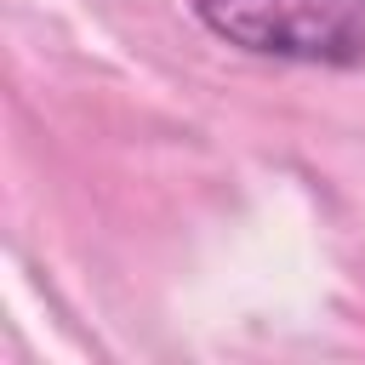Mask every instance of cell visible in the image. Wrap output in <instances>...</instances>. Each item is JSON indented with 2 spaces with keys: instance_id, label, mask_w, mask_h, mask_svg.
<instances>
[{
  "instance_id": "6da1fadb",
  "label": "cell",
  "mask_w": 365,
  "mask_h": 365,
  "mask_svg": "<svg viewBox=\"0 0 365 365\" xmlns=\"http://www.w3.org/2000/svg\"><path fill=\"white\" fill-rule=\"evenodd\" d=\"M194 23L240 57L291 68H365V0H188Z\"/></svg>"
}]
</instances>
